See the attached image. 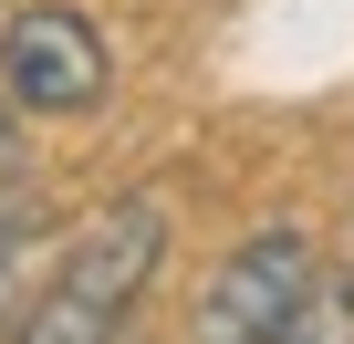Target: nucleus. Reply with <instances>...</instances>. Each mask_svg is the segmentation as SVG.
Listing matches in <instances>:
<instances>
[{
    "instance_id": "obj_4",
    "label": "nucleus",
    "mask_w": 354,
    "mask_h": 344,
    "mask_svg": "<svg viewBox=\"0 0 354 344\" xmlns=\"http://www.w3.org/2000/svg\"><path fill=\"white\" fill-rule=\"evenodd\" d=\"M11 344H125V313H104V302H84V292H42L32 313H21V334Z\"/></svg>"
},
{
    "instance_id": "obj_1",
    "label": "nucleus",
    "mask_w": 354,
    "mask_h": 344,
    "mask_svg": "<svg viewBox=\"0 0 354 344\" xmlns=\"http://www.w3.org/2000/svg\"><path fill=\"white\" fill-rule=\"evenodd\" d=\"M323 302V251L302 219H261L250 240L219 251V271L198 282L188 344H281L302 313Z\"/></svg>"
},
{
    "instance_id": "obj_3",
    "label": "nucleus",
    "mask_w": 354,
    "mask_h": 344,
    "mask_svg": "<svg viewBox=\"0 0 354 344\" xmlns=\"http://www.w3.org/2000/svg\"><path fill=\"white\" fill-rule=\"evenodd\" d=\"M167 240H177L167 199H156V188H125V199H104V209H94V219L63 240L53 282L136 323V302H146V292H156V271H167Z\"/></svg>"
},
{
    "instance_id": "obj_2",
    "label": "nucleus",
    "mask_w": 354,
    "mask_h": 344,
    "mask_svg": "<svg viewBox=\"0 0 354 344\" xmlns=\"http://www.w3.org/2000/svg\"><path fill=\"white\" fill-rule=\"evenodd\" d=\"M0 94L21 115H104L115 53H104L94 11H73V0H21V11L0 21Z\"/></svg>"
},
{
    "instance_id": "obj_5",
    "label": "nucleus",
    "mask_w": 354,
    "mask_h": 344,
    "mask_svg": "<svg viewBox=\"0 0 354 344\" xmlns=\"http://www.w3.org/2000/svg\"><path fill=\"white\" fill-rule=\"evenodd\" d=\"M344 334H354V292H333V282H323V302H313L281 344H344Z\"/></svg>"
},
{
    "instance_id": "obj_7",
    "label": "nucleus",
    "mask_w": 354,
    "mask_h": 344,
    "mask_svg": "<svg viewBox=\"0 0 354 344\" xmlns=\"http://www.w3.org/2000/svg\"><path fill=\"white\" fill-rule=\"evenodd\" d=\"M11 156H21V105L0 94V167H11Z\"/></svg>"
},
{
    "instance_id": "obj_6",
    "label": "nucleus",
    "mask_w": 354,
    "mask_h": 344,
    "mask_svg": "<svg viewBox=\"0 0 354 344\" xmlns=\"http://www.w3.org/2000/svg\"><path fill=\"white\" fill-rule=\"evenodd\" d=\"M11 261H21V219L0 209V292H11Z\"/></svg>"
}]
</instances>
